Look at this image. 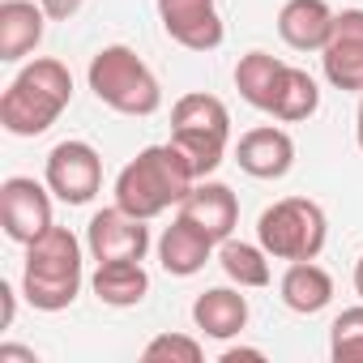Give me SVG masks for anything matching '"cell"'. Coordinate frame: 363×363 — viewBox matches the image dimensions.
<instances>
[{"label": "cell", "mask_w": 363, "mask_h": 363, "mask_svg": "<svg viewBox=\"0 0 363 363\" xmlns=\"http://www.w3.org/2000/svg\"><path fill=\"white\" fill-rule=\"evenodd\" d=\"M278 295H282V303H286L291 312L316 316V312H325L329 299H333V278H329V269L316 265V261H291L286 274H282V282H278Z\"/></svg>", "instance_id": "cell-18"}, {"label": "cell", "mask_w": 363, "mask_h": 363, "mask_svg": "<svg viewBox=\"0 0 363 363\" xmlns=\"http://www.w3.org/2000/svg\"><path fill=\"white\" fill-rule=\"evenodd\" d=\"M354 295H359V299H363V257H359V261H354Z\"/></svg>", "instance_id": "cell-30"}, {"label": "cell", "mask_w": 363, "mask_h": 363, "mask_svg": "<svg viewBox=\"0 0 363 363\" xmlns=\"http://www.w3.org/2000/svg\"><path fill=\"white\" fill-rule=\"evenodd\" d=\"M240 359H265V350H257V346H227L223 350V363H240Z\"/></svg>", "instance_id": "cell-27"}, {"label": "cell", "mask_w": 363, "mask_h": 363, "mask_svg": "<svg viewBox=\"0 0 363 363\" xmlns=\"http://www.w3.org/2000/svg\"><path fill=\"white\" fill-rule=\"evenodd\" d=\"M86 82L94 90V99L120 116H154L162 107V86H158L154 69L124 43L99 48L90 56Z\"/></svg>", "instance_id": "cell-4"}, {"label": "cell", "mask_w": 363, "mask_h": 363, "mask_svg": "<svg viewBox=\"0 0 363 363\" xmlns=\"http://www.w3.org/2000/svg\"><path fill=\"white\" fill-rule=\"evenodd\" d=\"M316 107H320V86H316V77L303 73V69H295V65H286L282 77H278L274 103H269L265 116H274V120H282V124H299V120L316 116Z\"/></svg>", "instance_id": "cell-20"}, {"label": "cell", "mask_w": 363, "mask_h": 363, "mask_svg": "<svg viewBox=\"0 0 363 363\" xmlns=\"http://www.w3.org/2000/svg\"><path fill=\"white\" fill-rule=\"evenodd\" d=\"M329 354L342 359H359L363 363V303L337 312V320L329 325Z\"/></svg>", "instance_id": "cell-23"}, {"label": "cell", "mask_w": 363, "mask_h": 363, "mask_svg": "<svg viewBox=\"0 0 363 363\" xmlns=\"http://www.w3.org/2000/svg\"><path fill=\"white\" fill-rule=\"evenodd\" d=\"M82 240L69 227L43 231L35 244H26V265H22V295L39 312H65L82 295Z\"/></svg>", "instance_id": "cell-3"}, {"label": "cell", "mask_w": 363, "mask_h": 363, "mask_svg": "<svg viewBox=\"0 0 363 363\" xmlns=\"http://www.w3.org/2000/svg\"><path fill=\"white\" fill-rule=\"evenodd\" d=\"M39 5H43V13H48L52 22H69V18H77V13H82L86 0H39Z\"/></svg>", "instance_id": "cell-25"}, {"label": "cell", "mask_w": 363, "mask_h": 363, "mask_svg": "<svg viewBox=\"0 0 363 363\" xmlns=\"http://www.w3.org/2000/svg\"><path fill=\"white\" fill-rule=\"evenodd\" d=\"M197 184L189 158L179 154L171 141L167 145H145L133 162L120 167L116 175V206L128 210L133 218H158L171 206H179Z\"/></svg>", "instance_id": "cell-1"}, {"label": "cell", "mask_w": 363, "mask_h": 363, "mask_svg": "<svg viewBox=\"0 0 363 363\" xmlns=\"http://www.w3.org/2000/svg\"><path fill=\"white\" fill-rule=\"evenodd\" d=\"M90 286L107 308H137L150 295V274L141 269V261H99Z\"/></svg>", "instance_id": "cell-19"}, {"label": "cell", "mask_w": 363, "mask_h": 363, "mask_svg": "<svg viewBox=\"0 0 363 363\" xmlns=\"http://www.w3.org/2000/svg\"><path fill=\"white\" fill-rule=\"evenodd\" d=\"M171 145L189 158L197 179H210L231 145V111L214 94H184L171 107Z\"/></svg>", "instance_id": "cell-5"}, {"label": "cell", "mask_w": 363, "mask_h": 363, "mask_svg": "<svg viewBox=\"0 0 363 363\" xmlns=\"http://www.w3.org/2000/svg\"><path fill=\"white\" fill-rule=\"evenodd\" d=\"M52 189L30 175H9L0 184V227L13 244H35L43 231L56 227L52 218Z\"/></svg>", "instance_id": "cell-7"}, {"label": "cell", "mask_w": 363, "mask_h": 363, "mask_svg": "<svg viewBox=\"0 0 363 363\" xmlns=\"http://www.w3.org/2000/svg\"><path fill=\"white\" fill-rule=\"evenodd\" d=\"M48 13L39 0H0V60L18 65L43 43Z\"/></svg>", "instance_id": "cell-15"}, {"label": "cell", "mask_w": 363, "mask_h": 363, "mask_svg": "<svg viewBox=\"0 0 363 363\" xmlns=\"http://www.w3.org/2000/svg\"><path fill=\"white\" fill-rule=\"evenodd\" d=\"M0 299H5V316H0V325H13V316H18V291L9 286V282H0Z\"/></svg>", "instance_id": "cell-26"}, {"label": "cell", "mask_w": 363, "mask_h": 363, "mask_svg": "<svg viewBox=\"0 0 363 363\" xmlns=\"http://www.w3.org/2000/svg\"><path fill=\"white\" fill-rule=\"evenodd\" d=\"M218 265L223 274L240 286V291H261L269 286V252L261 244H244V240H223L218 248Z\"/></svg>", "instance_id": "cell-22"}, {"label": "cell", "mask_w": 363, "mask_h": 363, "mask_svg": "<svg viewBox=\"0 0 363 363\" xmlns=\"http://www.w3.org/2000/svg\"><path fill=\"white\" fill-rule=\"evenodd\" d=\"M329 240V218L312 197H282L257 218V244L278 261H316Z\"/></svg>", "instance_id": "cell-6"}, {"label": "cell", "mask_w": 363, "mask_h": 363, "mask_svg": "<svg viewBox=\"0 0 363 363\" xmlns=\"http://www.w3.org/2000/svg\"><path fill=\"white\" fill-rule=\"evenodd\" d=\"M210 252H214V240L206 231H197L189 218H179V214L158 235V265L171 278H193V274H201L206 261H210Z\"/></svg>", "instance_id": "cell-16"}, {"label": "cell", "mask_w": 363, "mask_h": 363, "mask_svg": "<svg viewBox=\"0 0 363 363\" xmlns=\"http://www.w3.org/2000/svg\"><path fill=\"white\" fill-rule=\"evenodd\" d=\"M69 103H73L69 65H60L52 56H39L9 82L5 94H0V124L13 137H39L65 116Z\"/></svg>", "instance_id": "cell-2"}, {"label": "cell", "mask_w": 363, "mask_h": 363, "mask_svg": "<svg viewBox=\"0 0 363 363\" xmlns=\"http://www.w3.org/2000/svg\"><path fill=\"white\" fill-rule=\"evenodd\" d=\"M354 141L363 150V94H359V111H354Z\"/></svg>", "instance_id": "cell-29"}, {"label": "cell", "mask_w": 363, "mask_h": 363, "mask_svg": "<svg viewBox=\"0 0 363 363\" xmlns=\"http://www.w3.org/2000/svg\"><path fill=\"white\" fill-rule=\"evenodd\" d=\"M235 162L244 175L252 179H282L291 167H295V141L286 128L278 124H261V128H248L240 141H235Z\"/></svg>", "instance_id": "cell-13"}, {"label": "cell", "mask_w": 363, "mask_h": 363, "mask_svg": "<svg viewBox=\"0 0 363 363\" xmlns=\"http://www.w3.org/2000/svg\"><path fill=\"white\" fill-rule=\"evenodd\" d=\"M282 69H286V60H278V56H269V52H248V56H240V65H235V90H240V99H244L248 107H257V111H269Z\"/></svg>", "instance_id": "cell-21"}, {"label": "cell", "mask_w": 363, "mask_h": 363, "mask_svg": "<svg viewBox=\"0 0 363 363\" xmlns=\"http://www.w3.org/2000/svg\"><path fill=\"white\" fill-rule=\"evenodd\" d=\"M320 69L333 90L363 94V9L333 13V30L320 48Z\"/></svg>", "instance_id": "cell-9"}, {"label": "cell", "mask_w": 363, "mask_h": 363, "mask_svg": "<svg viewBox=\"0 0 363 363\" xmlns=\"http://www.w3.org/2000/svg\"><path fill=\"white\" fill-rule=\"evenodd\" d=\"M201 354H206L201 342L189 337V333H158V337H150L145 350H141L145 363H201Z\"/></svg>", "instance_id": "cell-24"}, {"label": "cell", "mask_w": 363, "mask_h": 363, "mask_svg": "<svg viewBox=\"0 0 363 363\" xmlns=\"http://www.w3.org/2000/svg\"><path fill=\"white\" fill-rule=\"evenodd\" d=\"M248 299L235 286H210L193 299V325L214 337V342H231L248 329Z\"/></svg>", "instance_id": "cell-14"}, {"label": "cell", "mask_w": 363, "mask_h": 363, "mask_svg": "<svg viewBox=\"0 0 363 363\" xmlns=\"http://www.w3.org/2000/svg\"><path fill=\"white\" fill-rule=\"evenodd\" d=\"M86 248L94 261H145L150 252V227L145 218H133L120 206H107L86 227Z\"/></svg>", "instance_id": "cell-11"}, {"label": "cell", "mask_w": 363, "mask_h": 363, "mask_svg": "<svg viewBox=\"0 0 363 363\" xmlns=\"http://www.w3.org/2000/svg\"><path fill=\"white\" fill-rule=\"evenodd\" d=\"M43 184L65 201V206H86L103 189V158L90 141H60L48 154Z\"/></svg>", "instance_id": "cell-8"}, {"label": "cell", "mask_w": 363, "mask_h": 363, "mask_svg": "<svg viewBox=\"0 0 363 363\" xmlns=\"http://www.w3.org/2000/svg\"><path fill=\"white\" fill-rule=\"evenodd\" d=\"M5 359H26V363H35V350H26V346H0V363H5Z\"/></svg>", "instance_id": "cell-28"}, {"label": "cell", "mask_w": 363, "mask_h": 363, "mask_svg": "<svg viewBox=\"0 0 363 363\" xmlns=\"http://www.w3.org/2000/svg\"><path fill=\"white\" fill-rule=\"evenodd\" d=\"M179 218H189L197 231H206L214 244H223L240 227V201H235V193L227 184H218V179H197L193 193L179 201Z\"/></svg>", "instance_id": "cell-12"}, {"label": "cell", "mask_w": 363, "mask_h": 363, "mask_svg": "<svg viewBox=\"0 0 363 363\" xmlns=\"http://www.w3.org/2000/svg\"><path fill=\"white\" fill-rule=\"evenodd\" d=\"M158 22L171 43L189 52H214L227 39L218 0H158Z\"/></svg>", "instance_id": "cell-10"}, {"label": "cell", "mask_w": 363, "mask_h": 363, "mask_svg": "<svg viewBox=\"0 0 363 363\" xmlns=\"http://www.w3.org/2000/svg\"><path fill=\"white\" fill-rule=\"evenodd\" d=\"M333 30L329 0H286L278 9V35L295 52H320Z\"/></svg>", "instance_id": "cell-17"}]
</instances>
